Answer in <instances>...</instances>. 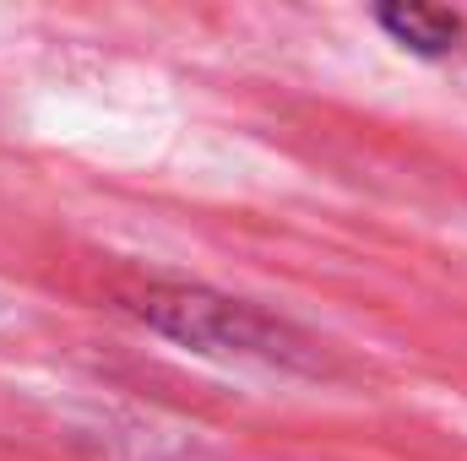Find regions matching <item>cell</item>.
Returning a JSON list of instances; mask_svg holds the SVG:
<instances>
[{
    "mask_svg": "<svg viewBox=\"0 0 467 461\" xmlns=\"http://www.w3.org/2000/svg\"><path fill=\"white\" fill-rule=\"evenodd\" d=\"M125 310L147 332L191 347V353H207V358H250V364H272V369H321V353L299 326H288L283 315H272L250 299L202 288V282H147L125 299Z\"/></svg>",
    "mask_w": 467,
    "mask_h": 461,
    "instance_id": "obj_1",
    "label": "cell"
},
{
    "mask_svg": "<svg viewBox=\"0 0 467 461\" xmlns=\"http://www.w3.org/2000/svg\"><path fill=\"white\" fill-rule=\"evenodd\" d=\"M375 22L391 33V44L430 55V60H441L462 44V16L441 11V5H375Z\"/></svg>",
    "mask_w": 467,
    "mask_h": 461,
    "instance_id": "obj_2",
    "label": "cell"
}]
</instances>
